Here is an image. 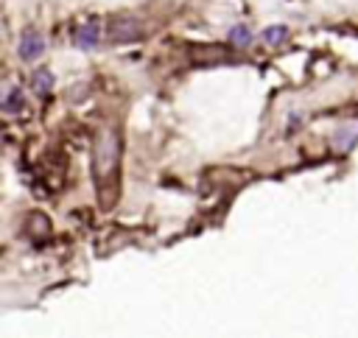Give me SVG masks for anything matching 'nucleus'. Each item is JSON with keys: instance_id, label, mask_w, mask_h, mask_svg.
I'll return each instance as SVG.
<instances>
[{"instance_id": "nucleus-1", "label": "nucleus", "mask_w": 358, "mask_h": 338, "mask_svg": "<svg viewBox=\"0 0 358 338\" xmlns=\"http://www.w3.org/2000/svg\"><path fill=\"white\" fill-rule=\"evenodd\" d=\"M118 168H120V137L115 129H104L93 151V182L104 210H109L118 199Z\"/></svg>"}, {"instance_id": "nucleus-2", "label": "nucleus", "mask_w": 358, "mask_h": 338, "mask_svg": "<svg viewBox=\"0 0 358 338\" xmlns=\"http://www.w3.org/2000/svg\"><path fill=\"white\" fill-rule=\"evenodd\" d=\"M109 36L115 42H134V39L140 36V25L134 23L131 17H115L109 23Z\"/></svg>"}, {"instance_id": "nucleus-3", "label": "nucleus", "mask_w": 358, "mask_h": 338, "mask_svg": "<svg viewBox=\"0 0 358 338\" xmlns=\"http://www.w3.org/2000/svg\"><path fill=\"white\" fill-rule=\"evenodd\" d=\"M42 51H45V39H42L39 34H34V31L23 34V39H20V56H23L25 62L36 59Z\"/></svg>"}, {"instance_id": "nucleus-4", "label": "nucleus", "mask_w": 358, "mask_h": 338, "mask_svg": "<svg viewBox=\"0 0 358 338\" xmlns=\"http://www.w3.org/2000/svg\"><path fill=\"white\" fill-rule=\"evenodd\" d=\"M76 45H78L81 51H93V48L98 45V23H96V20L84 23V25L76 31Z\"/></svg>"}, {"instance_id": "nucleus-5", "label": "nucleus", "mask_w": 358, "mask_h": 338, "mask_svg": "<svg viewBox=\"0 0 358 338\" xmlns=\"http://www.w3.org/2000/svg\"><path fill=\"white\" fill-rule=\"evenodd\" d=\"M31 84H34V93H36V95H48V93L54 90V73L42 67V70L34 73Z\"/></svg>"}, {"instance_id": "nucleus-6", "label": "nucleus", "mask_w": 358, "mask_h": 338, "mask_svg": "<svg viewBox=\"0 0 358 338\" xmlns=\"http://www.w3.org/2000/svg\"><path fill=\"white\" fill-rule=\"evenodd\" d=\"M286 36H288V28H286V25H268V28L263 31V42H266V45H280Z\"/></svg>"}, {"instance_id": "nucleus-7", "label": "nucleus", "mask_w": 358, "mask_h": 338, "mask_svg": "<svg viewBox=\"0 0 358 338\" xmlns=\"http://www.w3.org/2000/svg\"><path fill=\"white\" fill-rule=\"evenodd\" d=\"M230 42L235 48H249L252 45V34H249V28L246 25H235L233 31H230Z\"/></svg>"}, {"instance_id": "nucleus-8", "label": "nucleus", "mask_w": 358, "mask_h": 338, "mask_svg": "<svg viewBox=\"0 0 358 338\" xmlns=\"http://www.w3.org/2000/svg\"><path fill=\"white\" fill-rule=\"evenodd\" d=\"M23 106H25L23 90H12V93L6 95V101H3V109H6V112H20Z\"/></svg>"}]
</instances>
